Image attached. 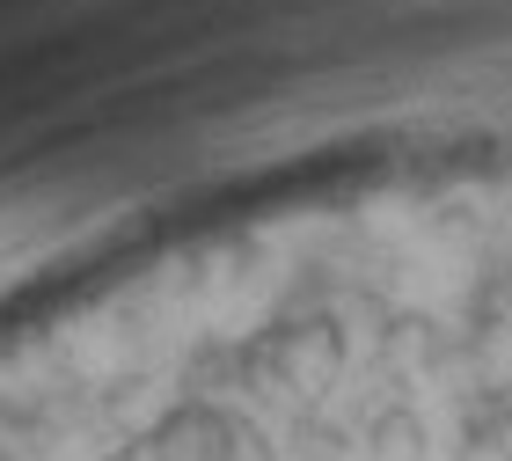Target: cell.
Listing matches in <instances>:
<instances>
[{"mask_svg":"<svg viewBox=\"0 0 512 461\" xmlns=\"http://www.w3.org/2000/svg\"><path fill=\"white\" fill-rule=\"evenodd\" d=\"M344 366V337L330 315L315 322H278V330L249 352V374L256 388H286V396H322Z\"/></svg>","mask_w":512,"mask_h":461,"instance_id":"cell-1","label":"cell"}]
</instances>
